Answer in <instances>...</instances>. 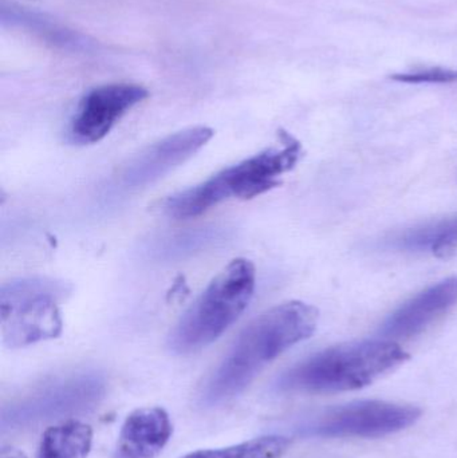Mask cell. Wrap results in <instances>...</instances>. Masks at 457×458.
<instances>
[{"label": "cell", "mask_w": 457, "mask_h": 458, "mask_svg": "<svg viewBox=\"0 0 457 458\" xmlns=\"http://www.w3.org/2000/svg\"><path fill=\"white\" fill-rule=\"evenodd\" d=\"M318 311L303 301H287L263 312L238 336L201 390V403L222 405L243 393L279 355L310 338Z\"/></svg>", "instance_id": "cell-1"}, {"label": "cell", "mask_w": 457, "mask_h": 458, "mask_svg": "<svg viewBox=\"0 0 457 458\" xmlns=\"http://www.w3.org/2000/svg\"><path fill=\"white\" fill-rule=\"evenodd\" d=\"M405 350L391 339L351 342L330 347L284 371L279 392L326 394L360 390L377 381L408 360Z\"/></svg>", "instance_id": "cell-2"}, {"label": "cell", "mask_w": 457, "mask_h": 458, "mask_svg": "<svg viewBox=\"0 0 457 458\" xmlns=\"http://www.w3.org/2000/svg\"><path fill=\"white\" fill-rule=\"evenodd\" d=\"M300 142L287 136L281 148H270L212 176L207 182L169 196L163 203L166 216L188 220L206 214L230 199L258 198L278 187L281 177L300 157Z\"/></svg>", "instance_id": "cell-3"}, {"label": "cell", "mask_w": 457, "mask_h": 458, "mask_svg": "<svg viewBox=\"0 0 457 458\" xmlns=\"http://www.w3.org/2000/svg\"><path fill=\"white\" fill-rule=\"evenodd\" d=\"M255 282L251 261H231L174 326L169 349L176 354H192L214 344L246 311L254 296Z\"/></svg>", "instance_id": "cell-4"}, {"label": "cell", "mask_w": 457, "mask_h": 458, "mask_svg": "<svg viewBox=\"0 0 457 458\" xmlns=\"http://www.w3.org/2000/svg\"><path fill=\"white\" fill-rule=\"evenodd\" d=\"M72 291L69 283L53 277L4 283L0 288V319L5 346L19 349L61 335V303Z\"/></svg>", "instance_id": "cell-5"}, {"label": "cell", "mask_w": 457, "mask_h": 458, "mask_svg": "<svg viewBox=\"0 0 457 458\" xmlns=\"http://www.w3.org/2000/svg\"><path fill=\"white\" fill-rule=\"evenodd\" d=\"M421 409L388 401H356L322 411L302 425L308 437L380 438L402 432L420 420Z\"/></svg>", "instance_id": "cell-6"}, {"label": "cell", "mask_w": 457, "mask_h": 458, "mask_svg": "<svg viewBox=\"0 0 457 458\" xmlns=\"http://www.w3.org/2000/svg\"><path fill=\"white\" fill-rule=\"evenodd\" d=\"M105 382L94 373L67 377L24 398L2 414L3 429L34 425L37 422L93 408L104 397Z\"/></svg>", "instance_id": "cell-7"}, {"label": "cell", "mask_w": 457, "mask_h": 458, "mask_svg": "<svg viewBox=\"0 0 457 458\" xmlns=\"http://www.w3.org/2000/svg\"><path fill=\"white\" fill-rule=\"evenodd\" d=\"M147 89L134 83H113L89 91L69 126V141L90 145L101 141L136 105L148 98Z\"/></svg>", "instance_id": "cell-8"}, {"label": "cell", "mask_w": 457, "mask_h": 458, "mask_svg": "<svg viewBox=\"0 0 457 458\" xmlns=\"http://www.w3.org/2000/svg\"><path fill=\"white\" fill-rule=\"evenodd\" d=\"M214 137L208 126H193L171 134L142 150L123 166L118 182L123 190L148 187L190 160Z\"/></svg>", "instance_id": "cell-9"}, {"label": "cell", "mask_w": 457, "mask_h": 458, "mask_svg": "<svg viewBox=\"0 0 457 458\" xmlns=\"http://www.w3.org/2000/svg\"><path fill=\"white\" fill-rule=\"evenodd\" d=\"M457 303V276L418 293L391 315L381 327L385 339H410L423 333Z\"/></svg>", "instance_id": "cell-10"}, {"label": "cell", "mask_w": 457, "mask_h": 458, "mask_svg": "<svg viewBox=\"0 0 457 458\" xmlns=\"http://www.w3.org/2000/svg\"><path fill=\"white\" fill-rule=\"evenodd\" d=\"M171 419L161 408H141L126 417L113 458H156L172 437Z\"/></svg>", "instance_id": "cell-11"}, {"label": "cell", "mask_w": 457, "mask_h": 458, "mask_svg": "<svg viewBox=\"0 0 457 458\" xmlns=\"http://www.w3.org/2000/svg\"><path fill=\"white\" fill-rule=\"evenodd\" d=\"M386 245L396 250L444 256L457 247V216L400 232L386 240Z\"/></svg>", "instance_id": "cell-12"}, {"label": "cell", "mask_w": 457, "mask_h": 458, "mask_svg": "<svg viewBox=\"0 0 457 458\" xmlns=\"http://www.w3.org/2000/svg\"><path fill=\"white\" fill-rule=\"evenodd\" d=\"M93 430L80 421H67L48 428L40 440L37 458H88Z\"/></svg>", "instance_id": "cell-13"}, {"label": "cell", "mask_w": 457, "mask_h": 458, "mask_svg": "<svg viewBox=\"0 0 457 458\" xmlns=\"http://www.w3.org/2000/svg\"><path fill=\"white\" fill-rule=\"evenodd\" d=\"M289 446L286 437L263 436L227 448L193 452L182 458H281Z\"/></svg>", "instance_id": "cell-14"}, {"label": "cell", "mask_w": 457, "mask_h": 458, "mask_svg": "<svg viewBox=\"0 0 457 458\" xmlns=\"http://www.w3.org/2000/svg\"><path fill=\"white\" fill-rule=\"evenodd\" d=\"M224 232L220 228H198L172 236L156 247L158 256L165 259L182 258L200 250L211 247L223 239Z\"/></svg>", "instance_id": "cell-15"}, {"label": "cell", "mask_w": 457, "mask_h": 458, "mask_svg": "<svg viewBox=\"0 0 457 458\" xmlns=\"http://www.w3.org/2000/svg\"><path fill=\"white\" fill-rule=\"evenodd\" d=\"M392 78L405 83H450L457 81V70L435 67V69L421 70V72H402Z\"/></svg>", "instance_id": "cell-16"}, {"label": "cell", "mask_w": 457, "mask_h": 458, "mask_svg": "<svg viewBox=\"0 0 457 458\" xmlns=\"http://www.w3.org/2000/svg\"><path fill=\"white\" fill-rule=\"evenodd\" d=\"M0 458H27L21 452L16 451V449H8V451H3L2 457Z\"/></svg>", "instance_id": "cell-17"}]
</instances>
